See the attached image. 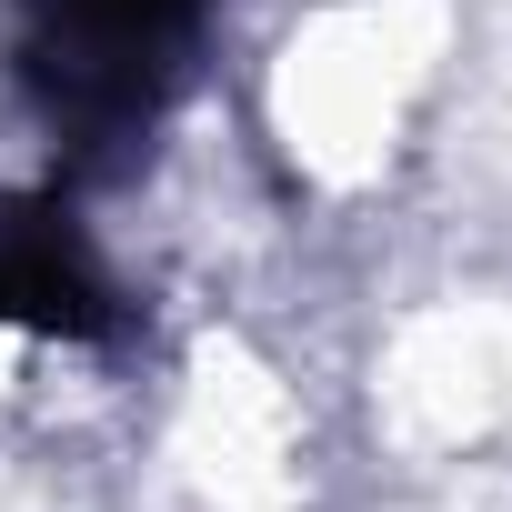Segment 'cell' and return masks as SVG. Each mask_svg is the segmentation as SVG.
Here are the masks:
<instances>
[{
	"instance_id": "1",
	"label": "cell",
	"mask_w": 512,
	"mask_h": 512,
	"mask_svg": "<svg viewBox=\"0 0 512 512\" xmlns=\"http://www.w3.org/2000/svg\"><path fill=\"white\" fill-rule=\"evenodd\" d=\"M201 11L211 0H31V81L51 131H71V151H121L181 81Z\"/></svg>"
},
{
	"instance_id": "2",
	"label": "cell",
	"mask_w": 512,
	"mask_h": 512,
	"mask_svg": "<svg viewBox=\"0 0 512 512\" xmlns=\"http://www.w3.org/2000/svg\"><path fill=\"white\" fill-rule=\"evenodd\" d=\"M101 272H91V251L71 231V211L31 201L11 211L0 201V312H21V322H51V332H101Z\"/></svg>"
}]
</instances>
